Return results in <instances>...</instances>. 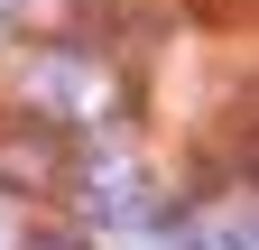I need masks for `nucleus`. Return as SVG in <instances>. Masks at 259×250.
<instances>
[{"label":"nucleus","mask_w":259,"mask_h":250,"mask_svg":"<svg viewBox=\"0 0 259 250\" xmlns=\"http://www.w3.org/2000/svg\"><path fill=\"white\" fill-rule=\"evenodd\" d=\"M28 102H37L56 130H74V120H111V111H120V84L93 65L83 47H56V56L28 65Z\"/></svg>","instance_id":"1"},{"label":"nucleus","mask_w":259,"mask_h":250,"mask_svg":"<svg viewBox=\"0 0 259 250\" xmlns=\"http://www.w3.org/2000/svg\"><path fill=\"white\" fill-rule=\"evenodd\" d=\"M0 185H10V195H65V185H74V148H65L56 120L0 139Z\"/></svg>","instance_id":"2"},{"label":"nucleus","mask_w":259,"mask_h":250,"mask_svg":"<svg viewBox=\"0 0 259 250\" xmlns=\"http://www.w3.org/2000/svg\"><path fill=\"white\" fill-rule=\"evenodd\" d=\"M83 204L102 213V223H148V213H157L130 158H93V167H83Z\"/></svg>","instance_id":"3"},{"label":"nucleus","mask_w":259,"mask_h":250,"mask_svg":"<svg viewBox=\"0 0 259 250\" xmlns=\"http://www.w3.org/2000/svg\"><path fill=\"white\" fill-rule=\"evenodd\" d=\"M194 250H259V223H250V204H213L204 223H194Z\"/></svg>","instance_id":"4"},{"label":"nucleus","mask_w":259,"mask_h":250,"mask_svg":"<svg viewBox=\"0 0 259 250\" xmlns=\"http://www.w3.org/2000/svg\"><path fill=\"white\" fill-rule=\"evenodd\" d=\"M19 250H83V241H65V232H28Z\"/></svg>","instance_id":"5"},{"label":"nucleus","mask_w":259,"mask_h":250,"mask_svg":"<svg viewBox=\"0 0 259 250\" xmlns=\"http://www.w3.org/2000/svg\"><path fill=\"white\" fill-rule=\"evenodd\" d=\"M0 37H10V10H0Z\"/></svg>","instance_id":"6"}]
</instances>
